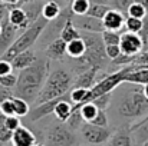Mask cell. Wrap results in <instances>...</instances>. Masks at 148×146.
I'll return each mask as SVG.
<instances>
[{"label":"cell","instance_id":"cell-1","mask_svg":"<svg viewBox=\"0 0 148 146\" xmlns=\"http://www.w3.org/2000/svg\"><path fill=\"white\" fill-rule=\"evenodd\" d=\"M49 75V63L43 57H38L30 66L20 70L17 76V83L13 89L16 97L25 99L29 105L35 103L38 95L40 93L45 80Z\"/></svg>","mask_w":148,"mask_h":146},{"label":"cell","instance_id":"cell-2","mask_svg":"<svg viewBox=\"0 0 148 146\" xmlns=\"http://www.w3.org/2000/svg\"><path fill=\"white\" fill-rule=\"evenodd\" d=\"M72 83H73V77H72L71 72H68L62 67H58V69L49 72L40 93L38 95L36 100H35V105H39V103L48 102L50 99L68 95Z\"/></svg>","mask_w":148,"mask_h":146},{"label":"cell","instance_id":"cell-3","mask_svg":"<svg viewBox=\"0 0 148 146\" xmlns=\"http://www.w3.org/2000/svg\"><path fill=\"white\" fill-rule=\"evenodd\" d=\"M48 24H49V22L40 14L30 26H27L23 30V33L20 36H17L14 39V42L12 43V46L1 54V57L6 59V60H12L20 52H25V50L30 49L36 43V40L39 39V36L43 33V30L48 27Z\"/></svg>","mask_w":148,"mask_h":146},{"label":"cell","instance_id":"cell-4","mask_svg":"<svg viewBox=\"0 0 148 146\" xmlns=\"http://www.w3.org/2000/svg\"><path fill=\"white\" fill-rule=\"evenodd\" d=\"M82 39L85 40V53L82 57L76 59L81 65H84V70L91 67V66H97L101 67L106 63V60H109L105 54V45L102 42L101 33H88L84 32V35H81Z\"/></svg>","mask_w":148,"mask_h":146},{"label":"cell","instance_id":"cell-5","mask_svg":"<svg viewBox=\"0 0 148 146\" xmlns=\"http://www.w3.org/2000/svg\"><path fill=\"white\" fill-rule=\"evenodd\" d=\"M118 113L127 119H138L148 115V99L141 89L127 92L118 103Z\"/></svg>","mask_w":148,"mask_h":146},{"label":"cell","instance_id":"cell-6","mask_svg":"<svg viewBox=\"0 0 148 146\" xmlns=\"http://www.w3.org/2000/svg\"><path fill=\"white\" fill-rule=\"evenodd\" d=\"M45 146H76L78 136L65 122L52 123L45 132Z\"/></svg>","mask_w":148,"mask_h":146},{"label":"cell","instance_id":"cell-7","mask_svg":"<svg viewBox=\"0 0 148 146\" xmlns=\"http://www.w3.org/2000/svg\"><path fill=\"white\" fill-rule=\"evenodd\" d=\"M79 132H81L82 141L86 145L101 146L108 142L114 129H111L109 126H98V125H94V123L84 122L79 128Z\"/></svg>","mask_w":148,"mask_h":146},{"label":"cell","instance_id":"cell-8","mask_svg":"<svg viewBox=\"0 0 148 146\" xmlns=\"http://www.w3.org/2000/svg\"><path fill=\"white\" fill-rule=\"evenodd\" d=\"M119 48L124 54L128 56H137L143 49H144V40L140 33L134 32H121V40H119Z\"/></svg>","mask_w":148,"mask_h":146},{"label":"cell","instance_id":"cell-9","mask_svg":"<svg viewBox=\"0 0 148 146\" xmlns=\"http://www.w3.org/2000/svg\"><path fill=\"white\" fill-rule=\"evenodd\" d=\"M72 22L75 24L76 29L82 30V32H88V33H102L105 30L103 23L101 19L88 16V14H73Z\"/></svg>","mask_w":148,"mask_h":146},{"label":"cell","instance_id":"cell-10","mask_svg":"<svg viewBox=\"0 0 148 146\" xmlns=\"http://www.w3.org/2000/svg\"><path fill=\"white\" fill-rule=\"evenodd\" d=\"M125 14H122L119 10L111 7L106 14L102 17V23L105 30H115V32H122L124 30V23H125Z\"/></svg>","mask_w":148,"mask_h":146},{"label":"cell","instance_id":"cell-11","mask_svg":"<svg viewBox=\"0 0 148 146\" xmlns=\"http://www.w3.org/2000/svg\"><path fill=\"white\" fill-rule=\"evenodd\" d=\"M105 146H134L132 132L130 126H121L118 129H114Z\"/></svg>","mask_w":148,"mask_h":146},{"label":"cell","instance_id":"cell-12","mask_svg":"<svg viewBox=\"0 0 148 146\" xmlns=\"http://www.w3.org/2000/svg\"><path fill=\"white\" fill-rule=\"evenodd\" d=\"M101 72V67L97 66H91L85 70H82L78 77L75 79V82L72 83L73 88H85V89H91L97 82H98V73Z\"/></svg>","mask_w":148,"mask_h":146},{"label":"cell","instance_id":"cell-13","mask_svg":"<svg viewBox=\"0 0 148 146\" xmlns=\"http://www.w3.org/2000/svg\"><path fill=\"white\" fill-rule=\"evenodd\" d=\"M38 142L36 135L26 126H19L16 130L12 133V146H33Z\"/></svg>","mask_w":148,"mask_h":146},{"label":"cell","instance_id":"cell-14","mask_svg":"<svg viewBox=\"0 0 148 146\" xmlns=\"http://www.w3.org/2000/svg\"><path fill=\"white\" fill-rule=\"evenodd\" d=\"M0 27H1V30H0V56H1L7 49L12 46V43L14 42L16 33H17L19 29L14 27V26L9 22V19L4 20V22L0 24Z\"/></svg>","mask_w":148,"mask_h":146},{"label":"cell","instance_id":"cell-15","mask_svg":"<svg viewBox=\"0 0 148 146\" xmlns=\"http://www.w3.org/2000/svg\"><path fill=\"white\" fill-rule=\"evenodd\" d=\"M124 82L127 83H135V85H148V66L134 67V65L130 66V69L124 75Z\"/></svg>","mask_w":148,"mask_h":146},{"label":"cell","instance_id":"cell-16","mask_svg":"<svg viewBox=\"0 0 148 146\" xmlns=\"http://www.w3.org/2000/svg\"><path fill=\"white\" fill-rule=\"evenodd\" d=\"M9 22L17 29H26L30 26L29 17L22 6H14L9 9Z\"/></svg>","mask_w":148,"mask_h":146},{"label":"cell","instance_id":"cell-17","mask_svg":"<svg viewBox=\"0 0 148 146\" xmlns=\"http://www.w3.org/2000/svg\"><path fill=\"white\" fill-rule=\"evenodd\" d=\"M36 59H38L36 53H35L32 49H27V50L20 52L19 54H16L10 62H12L13 69H16V70H22V69H25V67L30 66Z\"/></svg>","mask_w":148,"mask_h":146},{"label":"cell","instance_id":"cell-18","mask_svg":"<svg viewBox=\"0 0 148 146\" xmlns=\"http://www.w3.org/2000/svg\"><path fill=\"white\" fill-rule=\"evenodd\" d=\"M65 54H66V43L60 37L53 39L46 48V56L52 60H60L63 59Z\"/></svg>","mask_w":148,"mask_h":146},{"label":"cell","instance_id":"cell-19","mask_svg":"<svg viewBox=\"0 0 148 146\" xmlns=\"http://www.w3.org/2000/svg\"><path fill=\"white\" fill-rule=\"evenodd\" d=\"M71 113H72V103H71V100H68V97L63 96L55 105L53 115L59 122H66L69 119Z\"/></svg>","mask_w":148,"mask_h":146},{"label":"cell","instance_id":"cell-20","mask_svg":"<svg viewBox=\"0 0 148 146\" xmlns=\"http://www.w3.org/2000/svg\"><path fill=\"white\" fill-rule=\"evenodd\" d=\"M59 37H60L65 43H68V42H71V40H75V39L81 37V33H79V30L75 27L71 14H69L68 19L65 20V24H63V27H62V30H60V33H59Z\"/></svg>","mask_w":148,"mask_h":146},{"label":"cell","instance_id":"cell-21","mask_svg":"<svg viewBox=\"0 0 148 146\" xmlns=\"http://www.w3.org/2000/svg\"><path fill=\"white\" fill-rule=\"evenodd\" d=\"M85 48H86L85 46V40L81 36V37H78L75 40H71V42L66 43V54L69 57H72V59H79V57L84 56Z\"/></svg>","mask_w":148,"mask_h":146},{"label":"cell","instance_id":"cell-22","mask_svg":"<svg viewBox=\"0 0 148 146\" xmlns=\"http://www.w3.org/2000/svg\"><path fill=\"white\" fill-rule=\"evenodd\" d=\"M60 13H62V9H60V3L58 1H46L42 6V16L48 22L56 20Z\"/></svg>","mask_w":148,"mask_h":146},{"label":"cell","instance_id":"cell-23","mask_svg":"<svg viewBox=\"0 0 148 146\" xmlns=\"http://www.w3.org/2000/svg\"><path fill=\"white\" fill-rule=\"evenodd\" d=\"M12 102H13V107H14V115L19 116V117H23V116H27L29 110H30V105L22 99V97H12Z\"/></svg>","mask_w":148,"mask_h":146},{"label":"cell","instance_id":"cell-24","mask_svg":"<svg viewBox=\"0 0 148 146\" xmlns=\"http://www.w3.org/2000/svg\"><path fill=\"white\" fill-rule=\"evenodd\" d=\"M125 30L128 32H134V33H141L144 29V19H137V17H125V23H124Z\"/></svg>","mask_w":148,"mask_h":146},{"label":"cell","instance_id":"cell-25","mask_svg":"<svg viewBox=\"0 0 148 146\" xmlns=\"http://www.w3.org/2000/svg\"><path fill=\"white\" fill-rule=\"evenodd\" d=\"M4 115L3 113H0V146H6L10 143V141H12V130L6 126V123H4Z\"/></svg>","mask_w":148,"mask_h":146},{"label":"cell","instance_id":"cell-26","mask_svg":"<svg viewBox=\"0 0 148 146\" xmlns=\"http://www.w3.org/2000/svg\"><path fill=\"white\" fill-rule=\"evenodd\" d=\"M109 9H111V6H105V4H99V3H91V4H89V9H88V12H86V14L102 20V17L106 14V12H108Z\"/></svg>","mask_w":148,"mask_h":146},{"label":"cell","instance_id":"cell-27","mask_svg":"<svg viewBox=\"0 0 148 146\" xmlns=\"http://www.w3.org/2000/svg\"><path fill=\"white\" fill-rule=\"evenodd\" d=\"M102 42L105 46L108 45H119L121 40V32H115V30H103L101 33Z\"/></svg>","mask_w":148,"mask_h":146},{"label":"cell","instance_id":"cell-28","mask_svg":"<svg viewBox=\"0 0 148 146\" xmlns=\"http://www.w3.org/2000/svg\"><path fill=\"white\" fill-rule=\"evenodd\" d=\"M89 0H71V13L72 14H86L89 9Z\"/></svg>","mask_w":148,"mask_h":146},{"label":"cell","instance_id":"cell-29","mask_svg":"<svg viewBox=\"0 0 148 146\" xmlns=\"http://www.w3.org/2000/svg\"><path fill=\"white\" fill-rule=\"evenodd\" d=\"M147 9L143 6V4H140V3H132L130 7H128V10H127V16H130V17H137V19H144L145 16H147Z\"/></svg>","mask_w":148,"mask_h":146},{"label":"cell","instance_id":"cell-30","mask_svg":"<svg viewBox=\"0 0 148 146\" xmlns=\"http://www.w3.org/2000/svg\"><path fill=\"white\" fill-rule=\"evenodd\" d=\"M111 99H112V92L111 93H105V95H101V96L95 97L92 100V103L98 107V109H102V110H106L109 103H111Z\"/></svg>","mask_w":148,"mask_h":146},{"label":"cell","instance_id":"cell-31","mask_svg":"<svg viewBox=\"0 0 148 146\" xmlns=\"http://www.w3.org/2000/svg\"><path fill=\"white\" fill-rule=\"evenodd\" d=\"M16 83H17V76L12 72V73H9V75H4V76H0V85H3L4 88H9V89H14V86H16Z\"/></svg>","mask_w":148,"mask_h":146},{"label":"cell","instance_id":"cell-32","mask_svg":"<svg viewBox=\"0 0 148 146\" xmlns=\"http://www.w3.org/2000/svg\"><path fill=\"white\" fill-rule=\"evenodd\" d=\"M135 57H137V56H128V54H124V53L121 52V54H119L116 59L111 60V62H112V65H115V66H128V65L134 63Z\"/></svg>","mask_w":148,"mask_h":146},{"label":"cell","instance_id":"cell-33","mask_svg":"<svg viewBox=\"0 0 148 146\" xmlns=\"http://www.w3.org/2000/svg\"><path fill=\"white\" fill-rule=\"evenodd\" d=\"M0 113H3L4 116H13L14 115V107H13V102L12 97L6 99L0 103Z\"/></svg>","mask_w":148,"mask_h":146},{"label":"cell","instance_id":"cell-34","mask_svg":"<svg viewBox=\"0 0 148 146\" xmlns=\"http://www.w3.org/2000/svg\"><path fill=\"white\" fill-rule=\"evenodd\" d=\"M89 123H94V125H98V126H108V116H106V110L99 109L98 113L95 115V117H94Z\"/></svg>","mask_w":148,"mask_h":146},{"label":"cell","instance_id":"cell-35","mask_svg":"<svg viewBox=\"0 0 148 146\" xmlns=\"http://www.w3.org/2000/svg\"><path fill=\"white\" fill-rule=\"evenodd\" d=\"M131 65H134V67L148 66V49H145V50H141V52L137 54V57H135L134 63H131Z\"/></svg>","mask_w":148,"mask_h":146},{"label":"cell","instance_id":"cell-36","mask_svg":"<svg viewBox=\"0 0 148 146\" xmlns=\"http://www.w3.org/2000/svg\"><path fill=\"white\" fill-rule=\"evenodd\" d=\"M132 3H134V0H114L112 7L116 9V10H119L122 14L127 16V10H128V7H130Z\"/></svg>","mask_w":148,"mask_h":146},{"label":"cell","instance_id":"cell-37","mask_svg":"<svg viewBox=\"0 0 148 146\" xmlns=\"http://www.w3.org/2000/svg\"><path fill=\"white\" fill-rule=\"evenodd\" d=\"M105 54H106V57H108L109 60L116 59V57L121 54L119 45H108V46H105Z\"/></svg>","mask_w":148,"mask_h":146},{"label":"cell","instance_id":"cell-38","mask_svg":"<svg viewBox=\"0 0 148 146\" xmlns=\"http://www.w3.org/2000/svg\"><path fill=\"white\" fill-rule=\"evenodd\" d=\"M4 123H6V126L13 132V130H16L22 123H20V117L19 116H16V115H13V116H6L4 117Z\"/></svg>","mask_w":148,"mask_h":146},{"label":"cell","instance_id":"cell-39","mask_svg":"<svg viewBox=\"0 0 148 146\" xmlns=\"http://www.w3.org/2000/svg\"><path fill=\"white\" fill-rule=\"evenodd\" d=\"M13 72V66H12V62L10 60H6L3 57H0V76H4V75H9Z\"/></svg>","mask_w":148,"mask_h":146},{"label":"cell","instance_id":"cell-40","mask_svg":"<svg viewBox=\"0 0 148 146\" xmlns=\"http://www.w3.org/2000/svg\"><path fill=\"white\" fill-rule=\"evenodd\" d=\"M13 90L12 89H9V88H4L3 85H0V103L3 102V100H6V99H10V97H13Z\"/></svg>","mask_w":148,"mask_h":146},{"label":"cell","instance_id":"cell-41","mask_svg":"<svg viewBox=\"0 0 148 146\" xmlns=\"http://www.w3.org/2000/svg\"><path fill=\"white\" fill-rule=\"evenodd\" d=\"M9 6L7 4H4L3 1H0V24L4 22V20H7L9 19Z\"/></svg>","mask_w":148,"mask_h":146},{"label":"cell","instance_id":"cell-42","mask_svg":"<svg viewBox=\"0 0 148 146\" xmlns=\"http://www.w3.org/2000/svg\"><path fill=\"white\" fill-rule=\"evenodd\" d=\"M4 4H7L9 7H14V6H22V0H0Z\"/></svg>","mask_w":148,"mask_h":146},{"label":"cell","instance_id":"cell-43","mask_svg":"<svg viewBox=\"0 0 148 146\" xmlns=\"http://www.w3.org/2000/svg\"><path fill=\"white\" fill-rule=\"evenodd\" d=\"M91 3H99V4H105V6H111L112 7V3L114 0H89Z\"/></svg>","mask_w":148,"mask_h":146},{"label":"cell","instance_id":"cell-44","mask_svg":"<svg viewBox=\"0 0 148 146\" xmlns=\"http://www.w3.org/2000/svg\"><path fill=\"white\" fill-rule=\"evenodd\" d=\"M141 92H143V95L148 99V85H143V88H141Z\"/></svg>","mask_w":148,"mask_h":146},{"label":"cell","instance_id":"cell-45","mask_svg":"<svg viewBox=\"0 0 148 146\" xmlns=\"http://www.w3.org/2000/svg\"><path fill=\"white\" fill-rule=\"evenodd\" d=\"M135 3H140V4H143L145 9H147V12H148V0H134Z\"/></svg>","mask_w":148,"mask_h":146},{"label":"cell","instance_id":"cell-46","mask_svg":"<svg viewBox=\"0 0 148 146\" xmlns=\"http://www.w3.org/2000/svg\"><path fill=\"white\" fill-rule=\"evenodd\" d=\"M33 146H45V143H43V142H36Z\"/></svg>","mask_w":148,"mask_h":146},{"label":"cell","instance_id":"cell-47","mask_svg":"<svg viewBox=\"0 0 148 146\" xmlns=\"http://www.w3.org/2000/svg\"><path fill=\"white\" fill-rule=\"evenodd\" d=\"M46 1H58V3H60L62 0H46Z\"/></svg>","mask_w":148,"mask_h":146},{"label":"cell","instance_id":"cell-48","mask_svg":"<svg viewBox=\"0 0 148 146\" xmlns=\"http://www.w3.org/2000/svg\"><path fill=\"white\" fill-rule=\"evenodd\" d=\"M141 146H148V141H145V142H144V143H143Z\"/></svg>","mask_w":148,"mask_h":146},{"label":"cell","instance_id":"cell-49","mask_svg":"<svg viewBox=\"0 0 148 146\" xmlns=\"http://www.w3.org/2000/svg\"><path fill=\"white\" fill-rule=\"evenodd\" d=\"M76 146H89V145H76Z\"/></svg>","mask_w":148,"mask_h":146},{"label":"cell","instance_id":"cell-50","mask_svg":"<svg viewBox=\"0 0 148 146\" xmlns=\"http://www.w3.org/2000/svg\"><path fill=\"white\" fill-rule=\"evenodd\" d=\"M62 1H69V0H62Z\"/></svg>","mask_w":148,"mask_h":146},{"label":"cell","instance_id":"cell-51","mask_svg":"<svg viewBox=\"0 0 148 146\" xmlns=\"http://www.w3.org/2000/svg\"><path fill=\"white\" fill-rule=\"evenodd\" d=\"M0 30H1V27H0Z\"/></svg>","mask_w":148,"mask_h":146}]
</instances>
